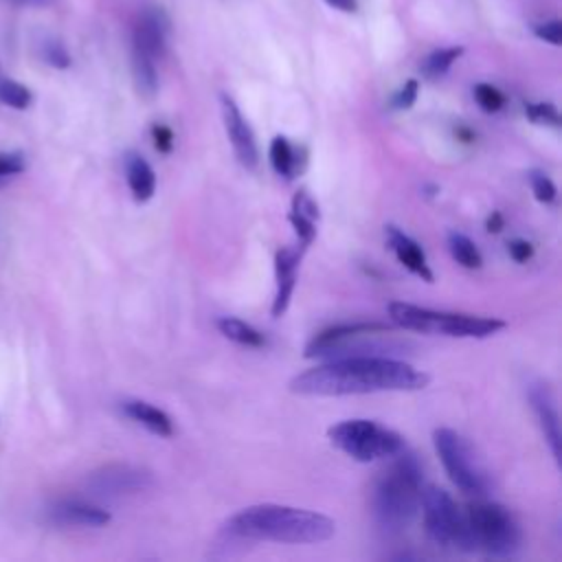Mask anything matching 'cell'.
I'll use <instances>...</instances> for the list:
<instances>
[{
  "label": "cell",
  "mask_w": 562,
  "mask_h": 562,
  "mask_svg": "<svg viewBox=\"0 0 562 562\" xmlns=\"http://www.w3.org/2000/svg\"><path fill=\"white\" fill-rule=\"evenodd\" d=\"M327 435L331 446L360 463L395 457L404 450L402 435L373 419H345L331 426Z\"/></svg>",
  "instance_id": "obj_6"
},
{
  "label": "cell",
  "mask_w": 562,
  "mask_h": 562,
  "mask_svg": "<svg viewBox=\"0 0 562 562\" xmlns=\"http://www.w3.org/2000/svg\"><path fill=\"white\" fill-rule=\"evenodd\" d=\"M270 165L272 169L283 176L285 180H292L303 167H301V154L296 147L290 145V140L285 136H274L270 143Z\"/></svg>",
  "instance_id": "obj_18"
},
{
  "label": "cell",
  "mask_w": 562,
  "mask_h": 562,
  "mask_svg": "<svg viewBox=\"0 0 562 562\" xmlns=\"http://www.w3.org/2000/svg\"><path fill=\"white\" fill-rule=\"evenodd\" d=\"M151 481V474L143 468L116 463L92 472L88 479V487L99 496H123L147 490Z\"/></svg>",
  "instance_id": "obj_9"
},
{
  "label": "cell",
  "mask_w": 562,
  "mask_h": 562,
  "mask_svg": "<svg viewBox=\"0 0 562 562\" xmlns=\"http://www.w3.org/2000/svg\"><path fill=\"white\" fill-rule=\"evenodd\" d=\"M428 375L391 356H345L316 364L292 378L290 391L299 395H360L382 391H419Z\"/></svg>",
  "instance_id": "obj_1"
},
{
  "label": "cell",
  "mask_w": 562,
  "mask_h": 562,
  "mask_svg": "<svg viewBox=\"0 0 562 562\" xmlns=\"http://www.w3.org/2000/svg\"><path fill=\"white\" fill-rule=\"evenodd\" d=\"M501 228H503V217H501L498 211H494V213L490 215V220H487V231H490V233H498Z\"/></svg>",
  "instance_id": "obj_34"
},
{
  "label": "cell",
  "mask_w": 562,
  "mask_h": 562,
  "mask_svg": "<svg viewBox=\"0 0 562 562\" xmlns=\"http://www.w3.org/2000/svg\"><path fill=\"white\" fill-rule=\"evenodd\" d=\"M417 90H419V83L417 79H408L393 97H391V108L393 110H408L415 99H417Z\"/></svg>",
  "instance_id": "obj_28"
},
{
  "label": "cell",
  "mask_w": 562,
  "mask_h": 562,
  "mask_svg": "<svg viewBox=\"0 0 562 562\" xmlns=\"http://www.w3.org/2000/svg\"><path fill=\"white\" fill-rule=\"evenodd\" d=\"M529 184H531L533 198H536L538 202H542V204L553 202L555 195H558V189H555L553 180H551L547 173H542V171H531V173H529Z\"/></svg>",
  "instance_id": "obj_26"
},
{
  "label": "cell",
  "mask_w": 562,
  "mask_h": 562,
  "mask_svg": "<svg viewBox=\"0 0 562 562\" xmlns=\"http://www.w3.org/2000/svg\"><path fill=\"white\" fill-rule=\"evenodd\" d=\"M507 252L516 263H525L533 255V246L527 239H512L507 244Z\"/></svg>",
  "instance_id": "obj_32"
},
{
  "label": "cell",
  "mask_w": 562,
  "mask_h": 562,
  "mask_svg": "<svg viewBox=\"0 0 562 562\" xmlns=\"http://www.w3.org/2000/svg\"><path fill=\"white\" fill-rule=\"evenodd\" d=\"M26 169V160L20 151H0V178L18 176Z\"/></svg>",
  "instance_id": "obj_29"
},
{
  "label": "cell",
  "mask_w": 562,
  "mask_h": 562,
  "mask_svg": "<svg viewBox=\"0 0 562 562\" xmlns=\"http://www.w3.org/2000/svg\"><path fill=\"white\" fill-rule=\"evenodd\" d=\"M169 35V15L160 7L140 9L132 29V53L158 59L165 53Z\"/></svg>",
  "instance_id": "obj_10"
},
{
  "label": "cell",
  "mask_w": 562,
  "mask_h": 562,
  "mask_svg": "<svg viewBox=\"0 0 562 562\" xmlns=\"http://www.w3.org/2000/svg\"><path fill=\"white\" fill-rule=\"evenodd\" d=\"M384 233H386V241H389L391 250L395 252L397 261H400L408 272H413L415 277H419L422 281L432 283V281H435V274H432V270H430V266H428V259H426V252L422 250V246H419L413 237H408L404 231H400L397 226H393V224H389Z\"/></svg>",
  "instance_id": "obj_14"
},
{
  "label": "cell",
  "mask_w": 562,
  "mask_h": 562,
  "mask_svg": "<svg viewBox=\"0 0 562 562\" xmlns=\"http://www.w3.org/2000/svg\"><path fill=\"white\" fill-rule=\"evenodd\" d=\"M432 443L439 454V461L443 463L446 474L450 481L465 494L483 496L490 487L487 472L483 470L481 461L476 459L472 446L461 437L457 430L450 428H437L432 432Z\"/></svg>",
  "instance_id": "obj_7"
},
{
  "label": "cell",
  "mask_w": 562,
  "mask_h": 562,
  "mask_svg": "<svg viewBox=\"0 0 562 562\" xmlns=\"http://www.w3.org/2000/svg\"><path fill=\"white\" fill-rule=\"evenodd\" d=\"M529 402L531 408L538 417V424L542 428L544 441L549 443V450L553 454L555 461H560V415H558V404H555V395L549 389V384L544 382H536L529 386Z\"/></svg>",
  "instance_id": "obj_13"
},
{
  "label": "cell",
  "mask_w": 562,
  "mask_h": 562,
  "mask_svg": "<svg viewBox=\"0 0 562 562\" xmlns=\"http://www.w3.org/2000/svg\"><path fill=\"white\" fill-rule=\"evenodd\" d=\"M419 509L424 514L426 533L432 542L459 551H470L463 512L446 490L437 485L422 487Z\"/></svg>",
  "instance_id": "obj_8"
},
{
  "label": "cell",
  "mask_w": 562,
  "mask_h": 562,
  "mask_svg": "<svg viewBox=\"0 0 562 562\" xmlns=\"http://www.w3.org/2000/svg\"><path fill=\"white\" fill-rule=\"evenodd\" d=\"M331 9H338L342 13H353L358 9V0H325Z\"/></svg>",
  "instance_id": "obj_33"
},
{
  "label": "cell",
  "mask_w": 562,
  "mask_h": 562,
  "mask_svg": "<svg viewBox=\"0 0 562 562\" xmlns=\"http://www.w3.org/2000/svg\"><path fill=\"white\" fill-rule=\"evenodd\" d=\"M386 310L397 327L422 334H443L452 338H487L505 327V321L494 316L441 312L404 301H393Z\"/></svg>",
  "instance_id": "obj_4"
},
{
  "label": "cell",
  "mask_w": 562,
  "mask_h": 562,
  "mask_svg": "<svg viewBox=\"0 0 562 562\" xmlns=\"http://www.w3.org/2000/svg\"><path fill=\"white\" fill-rule=\"evenodd\" d=\"M448 248H450V255L454 257L457 263H461L463 268L468 270H476L483 266V257H481V250L476 248V244L465 237L463 233H450L448 235Z\"/></svg>",
  "instance_id": "obj_22"
},
{
  "label": "cell",
  "mask_w": 562,
  "mask_h": 562,
  "mask_svg": "<svg viewBox=\"0 0 562 562\" xmlns=\"http://www.w3.org/2000/svg\"><path fill=\"white\" fill-rule=\"evenodd\" d=\"M224 531L244 540H268L288 544L325 542L336 533V522L318 512L261 503L250 505L224 522Z\"/></svg>",
  "instance_id": "obj_2"
},
{
  "label": "cell",
  "mask_w": 562,
  "mask_h": 562,
  "mask_svg": "<svg viewBox=\"0 0 562 562\" xmlns=\"http://www.w3.org/2000/svg\"><path fill=\"white\" fill-rule=\"evenodd\" d=\"M0 101L15 110H26L33 101L31 90L13 79H0Z\"/></svg>",
  "instance_id": "obj_24"
},
{
  "label": "cell",
  "mask_w": 562,
  "mask_h": 562,
  "mask_svg": "<svg viewBox=\"0 0 562 562\" xmlns=\"http://www.w3.org/2000/svg\"><path fill=\"white\" fill-rule=\"evenodd\" d=\"M220 334H224L228 340L237 342V345H244V347H263L266 345V338L259 329H255L252 325H248L246 321L241 318H235V316H220L215 321Z\"/></svg>",
  "instance_id": "obj_19"
},
{
  "label": "cell",
  "mask_w": 562,
  "mask_h": 562,
  "mask_svg": "<svg viewBox=\"0 0 562 562\" xmlns=\"http://www.w3.org/2000/svg\"><path fill=\"white\" fill-rule=\"evenodd\" d=\"M50 514L61 525H83V527H103L112 518L110 512L81 501H61L50 509Z\"/></svg>",
  "instance_id": "obj_15"
},
{
  "label": "cell",
  "mask_w": 562,
  "mask_h": 562,
  "mask_svg": "<svg viewBox=\"0 0 562 562\" xmlns=\"http://www.w3.org/2000/svg\"><path fill=\"white\" fill-rule=\"evenodd\" d=\"M470 551L492 558H509L520 549L522 533L514 514L492 501H474L463 512Z\"/></svg>",
  "instance_id": "obj_5"
},
{
  "label": "cell",
  "mask_w": 562,
  "mask_h": 562,
  "mask_svg": "<svg viewBox=\"0 0 562 562\" xmlns=\"http://www.w3.org/2000/svg\"><path fill=\"white\" fill-rule=\"evenodd\" d=\"M37 50H40V57L53 66V68H68L70 66V53L66 50V46L53 37V35H44L40 42H37Z\"/></svg>",
  "instance_id": "obj_23"
},
{
  "label": "cell",
  "mask_w": 562,
  "mask_h": 562,
  "mask_svg": "<svg viewBox=\"0 0 562 562\" xmlns=\"http://www.w3.org/2000/svg\"><path fill=\"white\" fill-rule=\"evenodd\" d=\"M151 138H154V147L160 154H169L173 149V132L167 125H154L151 127Z\"/></svg>",
  "instance_id": "obj_31"
},
{
  "label": "cell",
  "mask_w": 562,
  "mask_h": 562,
  "mask_svg": "<svg viewBox=\"0 0 562 562\" xmlns=\"http://www.w3.org/2000/svg\"><path fill=\"white\" fill-rule=\"evenodd\" d=\"M132 75H134V83H136L138 94L151 99L158 90L156 61L140 55V53H132Z\"/></svg>",
  "instance_id": "obj_21"
},
{
  "label": "cell",
  "mask_w": 562,
  "mask_h": 562,
  "mask_svg": "<svg viewBox=\"0 0 562 562\" xmlns=\"http://www.w3.org/2000/svg\"><path fill=\"white\" fill-rule=\"evenodd\" d=\"M7 2H11V4H15V7H44V4H48L50 0H7Z\"/></svg>",
  "instance_id": "obj_35"
},
{
  "label": "cell",
  "mask_w": 562,
  "mask_h": 562,
  "mask_svg": "<svg viewBox=\"0 0 562 562\" xmlns=\"http://www.w3.org/2000/svg\"><path fill=\"white\" fill-rule=\"evenodd\" d=\"M525 114L533 123H547V125H558L560 123V114H558L553 103H527Z\"/></svg>",
  "instance_id": "obj_27"
},
{
  "label": "cell",
  "mask_w": 562,
  "mask_h": 562,
  "mask_svg": "<svg viewBox=\"0 0 562 562\" xmlns=\"http://www.w3.org/2000/svg\"><path fill=\"white\" fill-rule=\"evenodd\" d=\"M397 459L380 474L373 487V518L380 529L397 533L411 525L419 512L422 463L415 454L397 452Z\"/></svg>",
  "instance_id": "obj_3"
},
{
  "label": "cell",
  "mask_w": 562,
  "mask_h": 562,
  "mask_svg": "<svg viewBox=\"0 0 562 562\" xmlns=\"http://www.w3.org/2000/svg\"><path fill=\"white\" fill-rule=\"evenodd\" d=\"M220 103H222L224 127H226L228 140L233 145V151H235L239 165L246 169H255L259 162V149H257V140H255L250 125L246 123L237 103L228 94H222Z\"/></svg>",
  "instance_id": "obj_11"
},
{
  "label": "cell",
  "mask_w": 562,
  "mask_h": 562,
  "mask_svg": "<svg viewBox=\"0 0 562 562\" xmlns=\"http://www.w3.org/2000/svg\"><path fill=\"white\" fill-rule=\"evenodd\" d=\"M474 101L479 103V108L487 114H494L498 110H503L505 105V94L492 86V83H476L474 86Z\"/></svg>",
  "instance_id": "obj_25"
},
{
  "label": "cell",
  "mask_w": 562,
  "mask_h": 562,
  "mask_svg": "<svg viewBox=\"0 0 562 562\" xmlns=\"http://www.w3.org/2000/svg\"><path fill=\"white\" fill-rule=\"evenodd\" d=\"M463 55V48L461 46H448V48H437L432 53H428L422 64H419V72L426 77V79H439L443 77L452 64Z\"/></svg>",
  "instance_id": "obj_20"
},
{
  "label": "cell",
  "mask_w": 562,
  "mask_h": 562,
  "mask_svg": "<svg viewBox=\"0 0 562 562\" xmlns=\"http://www.w3.org/2000/svg\"><path fill=\"white\" fill-rule=\"evenodd\" d=\"M303 248L299 246H283L274 255V279H277V290H274V301H272V316L279 318L285 314L290 299L296 288V277H299V263L303 257Z\"/></svg>",
  "instance_id": "obj_12"
},
{
  "label": "cell",
  "mask_w": 562,
  "mask_h": 562,
  "mask_svg": "<svg viewBox=\"0 0 562 562\" xmlns=\"http://www.w3.org/2000/svg\"><path fill=\"white\" fill-rule=\"evenodd\" d=\"M125 178H127L132 198L136 202L151 200V195L156 191V173H154L151 165L140 154L130 151L125 156Z\"/></svg>",
  "instance_id": "obj_16"
},
{
  "label": "cell",
  "mask_w": 562,
  "mask_h": 562,
  "mask_svg": "<svg viewBox=\"0 0 562 562\" xmlns=\"http://www.w3.org/2000/svg\"><path fill=\"white\" fill-rule=\"evenodd\" d=\"M533 33L538 40H544L551 46H560L562 42V22L560 20H549V22H540L533 26Z\"/></svg>",
  "instance_id": "obj_30"
},
{
  "label": "cell",
  "mask_w": 562,
  "mask_h": 562,
  "mask_svg": "<svg viewBox=\"0 0 562 562\" xmlns=\"http://www.w3.org/2000/svg\"><path fill=\"white\" fill-rule=\"evenodd\" d=\"M123 411H125L127 417H132L134 422H138L140 426H145L149 432H154L158 437H171L173 435L171 417L165 411L149 404V402L127 400V402H123Z\"/></svg>",
  "instance_id": "obj_17"
}]
</instances>
